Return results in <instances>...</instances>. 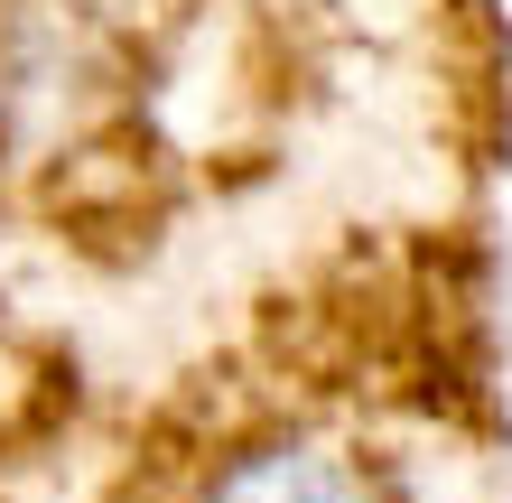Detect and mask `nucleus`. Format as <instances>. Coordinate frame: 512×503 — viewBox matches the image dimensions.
<instances>
[{
  "mask_svg": "<svg viewBox=\"0 0 512 503\" xmlns=\"http://www.w3.org/2000/svg\"><path fill=\"white\" fill-rule=\"evenodd\" d=\"M177 503H401L382 485V466L336 429H308V420H270L224 438L215 457H196V476Z\"/></svg>",
  "mask_w": 512,
  "mask_h": 503,
  "instance_id": "f257e3e1",
  "label": "nucleus"
}]
</instances>
